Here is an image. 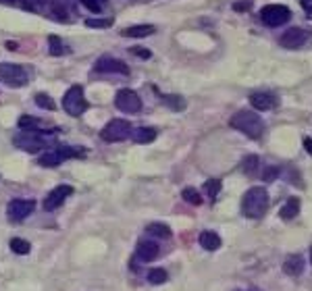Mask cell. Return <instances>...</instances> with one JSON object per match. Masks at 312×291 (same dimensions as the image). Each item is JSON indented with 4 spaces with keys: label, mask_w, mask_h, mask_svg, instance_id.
I'll use <instances>...</instances> for the list:
<instances>
[{
    "label": "cell",
    "mask_w": 312,
    "mask_h": 291,
    "mask_svg": "<svg viewBox=\"0 0 312 291\" xmlns=\"http://www.w3.org/2000/svg\"><path fill=\"white\" fill-rule=\"evenodd\" d=\"M269 210V193L264 187H250L241 198V212L248 218H260Z\"/></svg>",
    "instance_id": "1"
},
{
    "label": "cell",
    "mask_w": 312,
    "mask_h": 291,
    "mask_svg": "<svg viewBox=\"0 0 312 291\" xmlns=\"http://www.w3.org/2000/svg\"><path fill=\"white\" fill-rule=\"evenodd\" d=\"M231 127L241 131V133H246V136L250 140H260L262 138V133H264V123L262 119L252 113V110H237V113L231 117Z\"/></svg>",
    "instance_id": "2"
},
{
    "label": "cell",
    "mask_w": 312,
    "mask_h": 291,
    "mask_svg": "<svg viewBox=\"0 0 312 291\" xmlns=\"http://www.w3.org/2000/svg\"><path fill=\"white\" fill-rule=\"evenodd\" d=\"M87 100L83 96V87L81 85H73L67 89V94L63 96V108L69 113L71 117H79L87 110Z\"/></svg>",
    "instance_id": "3"
},
{
    "label": "cell",
    "mask_w": 312,
    "mask_h": 291,
    "mask_svg": "<svg viewBox=\"0 0 312 291\" xmlns=\"http://www.w3.org/2000/svg\"><path fill=\"white\" fill-rule=\"evenodd\" d=\"M131 133H133V129H131L129 121H125V119H113V121H110V123L102 129L100 136H102L104 142L115 144V142H123V140L131 138Z\"/></svg>",
    "instance_id": "4"
},
{
    "label": "cell",
    "mask_w": 312,
    "mask_h": 291,
    "mask_svg": "<svg viewBox=\"0 0 312 291\" xmlns=\"http://www.w3.org/2000/svg\"><path fill=\"white\" fill-rule=\"evenodd\" d=\"M73 156H83V152H81V148H56V150H50V152H46V154H42L40 158H38V163L42 165V167H46V169H54V167H58L63 160H67V158H73Z\"/></svg>",
    "instance_id": "5"
},
{
    "label": "cell",
    "mask_w": 312,
    "mask_h": 291,
    "mask_svg": "<svg viewBox=\"0 0 312 291\" xmlns=\"http://www.w3.org/2000/svg\"><path fill=\"white\" fill-rule=\"evenodd\" d=\"M0 79L9 87H23L27 83V73L23 67L13 62H0Z\"/></svg>",
    "instance_id": "6"
},
{
    "label": "cell",
    "mask_w": 312,
    "mask_h": 291,
    "mask_svg": "<svg viewBox=\"0 0 312 291\" xmlns=\"http://www.w3.org/2000/svg\"><path fill=\"white\" fill-rule=\"evenodd\" d=\"M260 19L264 21L266 25L271 27H279L283 23H287L289 19H292V11L283 5H266L260 9Z\"/></svg>",
    "instance_id": "7"
},
{
    "label": "cell",
    "mask_w": 312,
    "mask_h": 291,
    "mask_svg": "<svg viewBox=\"0 0 312 291\" xmlns=\"http://www.w3.org/2000/svg\"><path fill=\"white\" fill-rule=\"evenodd\" d=\"M115 106L127 115H133V113H140L142 110V100L133 89H119L115 96Z\"/></svg>",
    "instance_id": "8"
},
{
    "label": "cell",
    "mask_w": 312,
    "mask_h": 291,
    "mask_svg": "<svg viewBox=\"0 0 312 291\" xmlns=\"http://www.w3.org/2000/svg\"><path fill=\"white\" fill-rule=\"evenodd\" d=\"M13 144L25 152H40L44 148V140L40 136V131H23L13 140Z\"/></svg>",
    "instance_id": "9"
},
{
    "label": "cell",
    "mask_w": 312,
    "mask_h": 291,
    "mask_svg": "<svg viewBox=\"0 0 312 291\" xmlns=\"http://www.w3.org/2000/svg\"><path fill=\"white\" fill-rule=\"evenodd\" d=\"M306 40H308V31H306V29H302V27H289V29L281 36L279 42H281V46H283V48L296 50V48L304 46Z\"/></svg>",
    "instance_id": "10"
},
{
    "label": "cell",
    "mask_w": 312,
    "mask_h": 291,
    "mask_svg": "<svg viewBox=\"0 0 312 291\" xmlns=\"http://www.w3.org/2000/svg\"><path fill=\"white\" fill-rule=\"evenodd\" d=\"M73 193V187L71 185H58V187H54L48 196H46V200H44V210H56L58 206H63V202L67 198H69Z\"/></svg>",
    "instance_id": "11"
},
{
    "label": "cell",
    "mask_w": 312,
    "mask_h": 291,
    "mask_svg": "<svg viewBox=\"0 0 312 291\" xmlns=\"http://www.w3.org/2000/svg\"><path fill=\"white\" fill-rule=\"evenodd\" d=\"M34 208H36V202L34 200H13V202L9 204V218L11 220H23V218H27L32 212H34Z\"/></svg>",
    "instance_id": "12"
},
{
    "label": "cell",
    "mask_w": 312,
    "mask_h": 291,
    "mask_svg": "<svg viewBox=\"0 0 312 291\" xmlns=\"http://www.w3.org/2000/svg\"><path fill=\"white\" fill-rule=\"evenodd\" d=\"M94 69L100 71V73H123V75L129 73V67L123 60L113 58V56H102V58H98L96 64H94Z\"/></svg>",
    "instance_id": "13"
},
{
    "label": "cell",
    "mask_w": 312,
    "mask_h": 291,
    "mask_svg": "<svg viewBox=\"0 0 312 291\" xmlns=\"http://www.w3.org/2000/svg\"><path fill=\"white\" fill-rule=\"evenodd\" d=\"M159 254H161V248H159V243L156 241L144 239V241L138 243V258L142 262H152V260L159 258Z\"/></svg>",
    "instance_id": "14"
},
{
    "label": "cell",
    "mask_w": 312,
    "mask_h": 291,
    "mask_svg": "<svg viewBox=\"0 0 312 291\" xmlns=\"http://www.w3.org/2000/svg\"><path fill=\"white\" fill-rule=\"evenodd\" d=\"M250 102H252V106L256 110H271V108H275L279 104L277 96L271 94V92H256V94L250 96Z\"/></svg>",
    "instance_id": "15"
},
{
    "label": "cell",
    "mask_w": 312,
    "mask_h": 291,
    "mask_svg": "<svg viewBox=\"0 0 312 291\" xmlns=\"http://www.w3.org/2000/svg\"><path fill=\"white\" fill-rule=\"evenodd\" d=\"M304 271V258L300 254H292L287 256L285 262H283V273L289 275V277H300Z\"/></svg>",
    "instance_id": "16"
},
{
    "label": "cell",
    "mask_w": 312,
    "mask_h": 291,
    "mask_svg": "<svg viewBox=\"0 0 312 291\" xmlns=\"http://www.w3.org/2000/svg\"><path fill=\"white\" fill-rule=\"evenodd\" d=\"M156 136H159V131H156L154 127H140L131 133V140L136 144H150L156 140Z\"/></svg>",
    "instance_id": "17"
},
{
    "label": "cell",
    "mask_w": 312,
    "mask_h": 291,
    "mask_svg": "<svg viewBox=\"0 0 312 291\" xmlns=\"http://www.w3.org/2000/svg\"><path fill=\"white\" fill-rule=\"evenodd\" d=\"M156 31V27L154 25H150V23H142V25H131V27H125L121 34L125 36V38H146V36H152Z\"/></svg>",
    "instance_id": "18"
},
{
    "label": "cell",
    "mask_w": 312,
    "mask_h": 291,
    "mask_svg": "<svg viewBox=\"0 0 312 291\" xmlns=\"http://www.w3.org/2000/svg\"><path fill=\"white\" fill-rule=\"evenodd\" d=\"M200 245H202L204 250H208V252L219 250L221 248V237H219V233H214V231H202V233H200Z\"/></svg>",
    "instance_id": "19"
},
{
    "label": "cell",
    "mask_w": 312,
    "mask_h": 291,
    "mask_svg": "<svg viewBox=\"0 0 312 291\" xmlns=\"http://www.w3.org/2000/svg\"><path fill=\"white\" fill-rule=\"evenodd\" d=\"M300 214V200L298 198H289L287 202L283 204V208L279 210V216L283 218V220H292V218H296Z\"/></svg>",
    "instance_id": "20"
},
{
    "label": "cell",
    "mask_w": 312,
    "mask_h": 291,
    "mask_svg": "<svg viewBox=\"0 0 312 291\" xmlns=\"http://www.w3.org/2000/svg\"><path fill=\"white\" fill-rule=\"evenodd\" d=\"M146 231L154 237H161V239L171 237V229H169V225H165V222H150V225L146 227Z\"/></svg>",
    "instance_id": "21"
},
{
    "label": "cell",
    "mask_w": 312,
    "mask_h": 291,
    "mask_svg": "<svg viewBox=\"0 0 312 291\" xmlns=\"http://www.w3.org/2000/svg\"><path fill=\"white\" fill-rule=\"evenodd\" d=\"M258 165H260V158L256 154H250V156H246V158L241 160V171L246 173L248 177H252V175L258 173Z\"/></svg>",
    "instance_id": "22"
},
{
    "label": "cell",
    "mask_w": 312,
    "mask_h": 291,
    "mask_svg": "<svg viewBox=\"0 0 312 291\" xmlns=\"http://www.w3.org/2000/svg\"><path fill=\"white\" fill-rule=\"evenodd\" d=\"M11 250H13L15 254L25 256V254H29V250H32V243H29V241H25V239H19V237H15V239H11Z\"/></svg>",
    "instance_id": "23"
},
{
    "label": "cell",
    "mask_w": 312,
    "mask_h": 291,
    "mask_svg": "<svg viewBox=\"0 0 312 291\" xmlns=\"http://www.w3.org/2000/svg\"><path fill=\"white\" fill-rule=\"evenodd\" d=\"M167 279H169V275H167L165 268H152V271L148 273V281L152 285H163V283H167Z\"/></svg>",
    "instance_id": "24"
},
{
    "label": "cell",
    "mask_w": 312,
    "mask_h": 291,
    "mask_svg": "<svg viewBox=\"0 0 312 291\" xmlns=\"http://www.w3.org/2000/svg\"><path fill=\"white\" fill-rule=\"evenodd\" d=\"M17 125H19V129H23V131H36V129H38V125H40V121H38L36 117L23 115V117H19Z\"/></svg>",
    "instance_id": "25"
},
{
    "label": "cell",
    "mask_w": 312,
    "mask_h": 291,
    "mask_svg": "<svg viewBox=\"0 0 312 291\" xmlns=\"http://www.w3.org/2000/svg\"><path fill=\"white\" fill-rule=\"evenodd\" d=\"M181 198L185 200L188 204H194V206H200V204H202V196H200L194 187H185V189L181 191Z\"/></svg>",
    "instance_id": "26"
},
{
    "label": "cell",
    "mask_w": 312,
    "mask_h": 291,
    "mask_svg": "<svg viewBox=\"0 0 312 291\" xmlns=\"http://www.w3.org/2000/svg\"><path fill=\"white\" fill-rule=\"evenodd\" d=\"M36 104L40 106V108H44V110H54L56 108V104H54V100L48 96V94H36Z\"/></svg>",
    "instance_id": "27"
},
{
    "label": "cell",
    "mask_w": 312,
    "mask_h": 291,
    "mask_svg": "<svg viewBox=\"0 0 312 291\" xmlns=\"http://www.w3.org/2000/svg\"><path fill=\"white\" fill-rule=\"evenodd\" d=\"M48 46H50V54H54V56H60V54H65V46H63V42H60V38H56V36H48Z\"/></svg>",
    "instance_id": "28"
},
{
    "label": "cell",
    "mask_w": 312,
    "mask_h": 291,
    "mask_svg": "<svg viewBox=\"0 0 312 291\" xmlns=\"http://www.w3.org/2000/svg\"><path fill=\"white\" fill-rule=\"evenodd\" d=\"M163 100H165V104H167L169 108H173V110H183V108H185V100H183L181 96H163Z\"/></svg>",
    "instance_id": "29"
},
{
    "label": "cell",
    "mask_w": 312,
    "mask_h": 291,
    "mask_svg": "<svg viewBox=\"0 0 312 291\" xmlns=\"http://www.w3.org/2000/svg\"><path fill=\"white\" fill-rule=\"evenodd\" d=\"M204 189H206V193H208V198H216L219 196V191H221V181L219 179H210V181H206L204 183Z\"/></svg>",
    "instance_id": "30"
},
{
    "label": "cell",
    "mask_w": 312,
    "mask_h": 291,
    "mask_svg": "<svg viewBox=\"0 0 312 291\" xmlns=\"http://www.w3.org/2000/svg\"><path fill=\"white\" fill-rule=\"evenodd\" d=\"M87 27H100V29H106L113 25V19H87L85 21Z\"/></svg>",
    "instance_id": "31"
},
{
    "label": "cell",
    "mask_w": 312,
    "mask_h": 291,
    "mask_svg": "<svg viewBox=\"0 0 312 291\" xmlns=\"http://www.w3.org/2000/svg\"><path fill=\"white\" fill-rule=\"evenodd\" d=\"M81 5L92 13H100V9H102V5L98 3V0H81Z\"/></svg>",
    "instance_id": "32"
},
{
    "label": "cell",
    "mask_w": 312,
    "mask_h": 291,
    "mask_svg": "<svg viewBox=\"0 0 312 291\" xmlns=\"http://www.w3.org/2000/svg\"><path fill=\"white\" fill-rule=\"evenodd\" d=\"M131 54H133V56H140V58H150V56H152L150 50H148V48H142V46H133V48H131Z\"/></svg>",
    "instance_id": "33"
},
{
    "label": "cell",
    "mask_w": 312,
    "mask_h": 291,
    "mask_svg": "<svg viewBox=\"0 0 312 291\" xmlns=\"http://www.w3.org/2000/svg\"><path fill=\"white\" fill-rule=\"evenodd\" d=\"M52 15H54L58 21H65V19H67V13H65V9H63L58 3H54V5H52Z\"/></svg>",
    "instance_id": "34"
},
{
    "label": "cell",
    "mask_w": 312,
    "mask_h": 291,
    "mask_svg": "<svg viewBox=\"0 0 312 291\" xmlns=\"http://www.w3.org/2000/svg\"><path fill=\"white\" fill-rule=\"evenodd\" d=\"M277 175H279V167H269V171L262 175V179H264V181H271V179H275Z\"/></svg>",
    "instance_id": "35"
},
{
    "label": "cell",
    "mask_w": 312,
    "mask_h": 291,
    "mask_svg": "<svg viewBox=\"0 0 312 291\" xmlns=\"http://www.w3.org/2000/svg\"><path fill=\"white\" fill-rule=\"evenodd\" d=\"M233 9H235V11H248V9H250V3H235Z\"/></svg>",
    "instance_id": "36"
},
{
    "label": "cell",
    "mask_w": 312,
    "mask_h": 291,
    "mask_svg": "<svg viewBox=\"0 0 312 291\" xmlns=\"http://www.w3.org/2000/svg\"><path fill=\"white\" fill-rule=\"evenodd\" d=\"M304 148H306L308 154L312 156V138H304Z\"/></svg>",
    "instance_id": "37"
},
{
    "label": "cell",
    "mask_w": 312,
    "mask_h": 291,
    "mask_svg": "<svg viewBox=\"0 0 312 291\" xmlns=\"http://www.w3.org/2000/svg\"><path fill=\"white\" fill-rule=\"evenodd\" d=\"M302 7L306 9V13H308V15H310V19H312V7H310V5H306V3H302Z\"/></svg>",
    "instance_id": "38"
},
{
    "label": "cell",
    "mask_w": 312,
    "mask_h": 291,
    "mask_svg": "<svg viewBox=\"0 0 312 291\" xmlns=\"http://www.w3.org/2000/svg\"><path fill=\"white\" fill-rule=\"evenodd\" d=\"M310 264H312V248H310Z\"/></svg>",
    "instance_id": "39"
},
{
    "label": "cell",
    "mask_w": 312,
    "mask_h": 291,
    "mask_svg": "<svg viewBox=\"0 0 312 291\" xmlns=\"http://www.w3.org/2000/svg\"><path fill=\"white\" fill-rule=\"evenodd\" d=\"M98 3H100V5H104V3H106V0H98Z\"/></svg>",
    "instance_id": "40"
},
{
    "label": "cell",
    "mask_w": 312,
    "mask_h": 291,
    "mask_svg": "<svg viewBox=\"0 0 312 291\" xmlns=\"http://www.w3.org/2000/svg\"><path fill=\"white\" fill-rule=\"evenodd\" d=\"M5 3H15V0H5Z\"/></svg>",
    "instance_id": "41"
}]
</instances>
